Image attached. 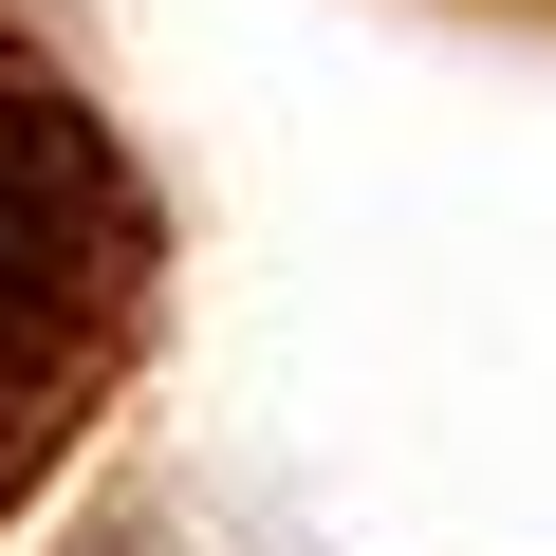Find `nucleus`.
I'll list each match as a JSON object with an SVG mask.
<instances>
[{
	"label": "nucleus",
	"instance_id": "f257e3e1",
	"mask_svg": "<svg viewBox=\"0 0 556 556\" xmlns=\"http://www.w3.org/2000/svg\"><path fill=\"white\" fill-rule=\"evenodd\" d=\"M56 260H75V130H56L38 93H0V371L38 353Z\"/></svg>",
	"mask_w": 556,
	"mask_h": 556
}]
</instances>
